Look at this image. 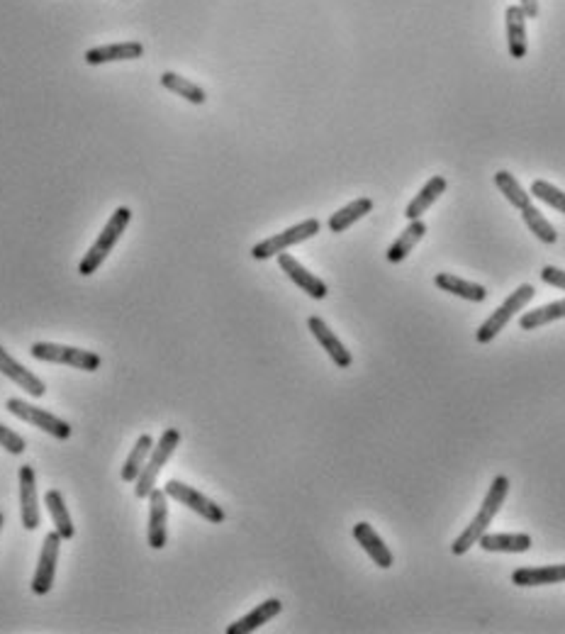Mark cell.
I'll return each mask as SVG.
<instances>
[{"mask_svg":"<svg viewBox=\"0 0 565 634\" xmlns=\"http://www.w3.org/2000/svg\"><path fill=\"white\" fill-rule=\"evenodd\" d=\"M280 610H283V603H280L278 598H271V600H264L261 605H256L254 610L247 612L244 618L237 619V622H232V625L227 627V634H248L254 632V629H258L261 625H266V622H271L276 615H280Z\"/></svg>","mask_w":565,"mask_h":634,"instance_id":"cell-20","label":"cell"},{"mask_svg":"<svg viewBox=\"0 0 565 634\" xmlns=\"http://www.w3.org/2000/svg\"><path fill=\"white\" fill-rule=\"evenodd\" d=\"M0 374H3V376H8L13 384L20 385L27 395H32V398H44V393H47L44 381H42L39 376H34L32 371H27L23 364H17V361L13 359L5 349H3V346H0Z\"/></svg>","mask_w":565,"mask_h":634,"instance_id":"cell-14","label":"cell"},{"mask_svg":"<svg viewBox=\"0 0 565 634\" xmlns=\"http://www.w3.org/2000/svg\"><path fill=\"white\" fill-rule=\"evenodd\" d=\"M307 327H310L312 337L317 339L319 345H322V349H325L326 354H329V359L336 364L339 368H349L351 364H354V356H351V352L344 346V342H341L336 335L332 332V327L326 325L322 317H317V315H312L310 320H307Z\"/></svg>","mask_w":565,"mask_h":634,"instance_id":"cell-11","label":"cell"},{"mask_svg":"<svg viewBox=\"0 0 565 634\" xmlns=\"http://www.w3.org/2000/svg\"><path fill=\"white\" fill-rule=\"evenodd\" d=\"M556 320H565V297L563 300H556V303H549V306L536 307V310H529L519 317V327L521 329H539L543 325H550Z\"/></svg>","mask_w":565,"mask_h":634,"instance_id":"cell-27","label":"cell"},{"mask_svg":"<svg viewBox=\"0 0 565 634\" xmlns=\"http://www.w3.org/2000/svg\"><path fill=\"white\" fill-rule=\"evenodd\" d=\"M371 210H373L371 198H358V200H354V203L344 205L341 210L334 212L332 218H329V229H332L334 235H341V232H346L354 222L365 218Z\"/></svg>","mask_w":565,"mask_h":634,"instance_id":"cell-25","label":"cell"},{"mask_svg":"<svg viewBox=\"0 0 565 634\" xmlns=\"http://www.w3.org/2000/svg\"><path fill=\"white\" fill-rule=\"evenodd\" d=\"M481 549L485 551H495V554H524L534 547V540L527 532H497V534H482L478 540Z\"/></svg>","mask_w":565,"mask_h":634,"instance_id":"cell-17","label":"cell"},{"mask_svg":"<svg viewBox=\"0 0 565 634\" xmlns=\"http://www.w3.org/2000/svg\"><path fill=\"white\" fill-rule=\"evenodd\" d=\"M433 283H436V288H442L443 293L463 297V300H471V303H485V300H488V288H485V286L465 281V278H461V276L436 274Z\"/></svg>","mask_w":565,"mask_h":634,"instance_id":"cell-21","label":"cell"},{"mask_svg":"<svg viewBox=\"0 0 565 634\" xmlns=\"http://www.w3.org/2000/svg\"><path fill=\"white\" fill-rule=\"evenodd\" d=\"M446 189H449V183H446V179L443 176H432V179L426 180L424 189L419 190L417 196L412 198V203L404 208V218L407 219H419L422 215H424L429 208H432L439 198L446 193Z\"/></svg>","mask_w":565,"mask_h":634,"instance_id":"cell-22","label":"cell"},{"mask_svg":"<svg viewBox=\"0 0 565 634\" xmlns=\"http://www.w3.org/2000/svg\"><path fill=\"white\" fill-rule=\"evenodd\" d=\"M541 281L546 286H553V288L565 290V271L558 267H543L541 268Z\"/></svg>","mask_w":565,"mask_h":634,"instance_id":"cell-33","label":"cell"},{"mask_svg":"<svg viewBox=\"0 0 565 634\" xmlns=\"http://www.w3.org/2000/svg\"><path fill=\"white\" fill-rule=\"evenodd\" d=\"M0 530H3V512H0Z\"/></svg>","mask_w":565,"mask_h":634,"instance_id":"cell-35","label":"cell"},{"mask_svg":"<svg viewBox=\"0 0 565 634\" xmlns=\"http://www.w3.org/2000/svg\"><path fill=\"white\" fill-rule=\"evenodd\" d=\"M536 296V290L531 283H524V286H519L514 293H510V297L504 300L502 306L497 307L495 313H490V317L485 322H482L481 327H478V332H475V339L481 342V345H490L492 339L502 332L507 325H510V320L514 317L517 313H521L524 307L529 306V300Z\"/></svg>","mask_w":565,"mask_h":634,"instance_id":"cell-4","label":"cell"},{"mask_svg":"<svg viewBox=\"0 0 565 634\" xmlns=\"http://www.w3.org/2000/svg\"><path fill=\"white\" fill-rule=\"evenodd\" d=\"M0 446H3L5 452H10V454L20 456L24 454L27 442H24L15 430H10V427H5V424H0Z\"/></svg>","mask_w":565,"mask_h":634,"instance_id":"cell-32","label":"cell"},{"mask_svg":"<svg viewBox=\"0 0 565 634\" xmlns=\"http://www.w3.org/2000/svg\"><path fill=\"white\" fill-rule=\"evenodd\" d=\"M511 583L521 588H539V586H556L565 583V564L553 566H521L511 571Z\"/></svg>","mask_w":565,"mask_h":634,"instance_id":"cell-15","label":"cell"},{"mask_svg":"<svg viewBox=\"0 0 565 634\" xmlns=\"http://www.w3.org/2000/svg\"><path fill=\"white\" fill-rule=\"evenodd\" d=\"M426 235V225L422 219H410V225L403 229V235L397 237L395 242L390 244L385 251V258L390 264H400L404 258L410 257L412 249L422 242V237Z\"/></svg>","mask_w":565,"mask_h":634,"instance_id":"cell-23","label":"cell"},{"mask_svg":"<svg viewBox=\"0 0 565 634\" xmlns=\"http://www.w3.org/2000/svg\"><path fill=\"white\" fill-rule=\"evenodd\" d=\"M62 534L49 532L44 537V547H42V554H39L37 571H34V579H32V593L34 595H47L54 586L56 576V561H59V549H62Z\"/></svg>","mask_w":565,"mask_h":634,"instance_id":"cell-9","label":"cell"},{"mask_svg":"<svg viewBox=\"0 0 565 634\" xmlns=\"http://www.w3.org/2000/svg\"><path fill=\"white\" fill-rule=\"evenodd\" d=\"M319 228H322V225H319V219H315V218L302 219V222H297V225H293V228L283 229V232H278V235H273V237H268V239H264V242L254 244L251 257L258 258V261H266V258L278 257V254H283V251L290 249V247H295V244L312 239V237L319 232Z\"/></svg>","mask_w":565,"mask_h":634,"instance_id":"cell-5","label":"cell"},{"mask_svg":"<svg viewBox=\"0 0 565 634\" xmlns=\"http://www.w3.org/2000/svg\"><path fill=\"white\" fill-rule=\"evenodd\" d=\"M30 354L39 361L62 364V366L78 368V371H98V368H101V356H98V354L85 352V349H76V346L37 342V345L30 346Z\"/></svg>","mask_w":565,"mask_h":634,"instance_id":"cell-6","label":"cell"},{"mask_svg":"<svg viewBox=\"0 0 565 634\" xmlns=\"http://www.w3.org/2000/svg\"><path fill=\"white\" fill-rule=\"evenodd\" d=\"M495 186L500 189V193H502V196L510 200L511 208L524 210L527 205H531V196H529L527 190H524V186H521V183H519V180L514 179L510 171H497L495 173Z\"/></svg>","mask_w":565,"mask_h":634,"instance_id":"cell-29","label":"cell"},{"mask_svg":"<svg viewBox=\"0 0 565 634\" xmlns=\"http://www.w3.org/2000/svg\"><path fill=\"white\" fill-rule=\"evenodd\" d=\"M519 8L524 10V15L534 20L539 15V0H519Z\"/></svg>","mask_w":565,"mask_h":634,"instance_id":"cell-34","label":"cell"},{"mask_svg":"<svg viewBox=\"0 0 565 634\" xmlns=\"http://www.w3.org/2000/svg\"><path fill=\"white\" fill-rule=\"evenodd\" d=\"M504 24H507V47H510L511 59H524L527 56V15L519 5H510L504 13Z\"/></svg>","mask_w":565,"mask_h":634,"instance_id":"cell-18","label":"cell"},{"mask_svg":"<svg viewBox=\"0 0 565 634\" xmlns=\"http://www.w3.org/2000/svg\"><path fill=\"white\" fill-rule=\"evenodd\" d=\"M169 495L154 488L149 495V527L147 540L151 549H163L169 541Z\"/></svg>","mask_w":565,"mask_h":634,"instance_id":"cell-10","label":"cell"},{"mask_svg":"<svg viewBox=\"0 0 565 634\" xmlns=\"http://www.w3.org/2000/svg\"><path fill=\"white\" fill-rule=\"evenodd\" d=\"M144 54V47L140 42H120V44H105V47H95L85 52V62L91 66L108 62H132Z\"/></svg>","mask_w":565,"mask_h":634,"instance_id":"cell-19","label":"cell"},{"mask_svg":"<svg viewBox=\"0 0 565 634\" xmlns=\"http://www.w3.org/2000/svg\"><path fill=\"white\" fill-rule=\"evenodd\" d=\"M354 540L364 547V551L373 559V564L378 566V569H390L393 566V551L385 547V541H383V537H380L375 530H373L368 522H358V525H354Z\"/></svg>","mask_w":565,"mask_h":634,"instance_id":"cell-16","label":"cell"},{"mask_svg":"<svg viewBox=\"0 0 565 634\" xmlns=\"http://www.w3.org/2000/svg\"><path fill=\"white\" fill-rule=\"evenodd\" d=\"M20 517L24 530H37L42 525L37 505V478L32 466H20Z\"/></svg>","mask_w":565,"mask_h":634,"instance_id":"cell-13","label":"cell"},{"mask_svg":"<svg viewBox=\"0 0 565 634\" xmlns=\"http://www.w3.org/2000/svg\"><path fill=\"white\" fill-rule=\"evenodd\" d=\"M507 495H510V478L504 476V473H500V476H495V481L490 483L488 493H485V501H482V505L478 508V515L472 517L471 525L465 527L463 532L458 534L456 540H453V544H451V554L463 556L471 551V547L478 544V540H481L482 534L488 532V527L492 525V520L497 517V512L502 510Z\"/></svg>","mask_w":565,"mask_h":634,"instance_id":"cell-1","label":"cell"},{"mask_svg":"<svg viewBox=\"0 0 565 634\" xmlns=\"http://www.w3.org/2000/svg\"><path fill=\"white\" fill-rule=\"evenodd\" d=\"M531 198L541 200V203H546L549 208L565 215V190L556 189L549 180H534V183H531Z\"/></svg>","mask_w":565,"mask_h":634,"instance_id":"cell-31","label":"cell"},{"mask_svg":"<svg viewBox=\"0 0 565 634\" xmlns=\"http://www.w3.org/2000/svg\"><path fill=\"white\" fill-rule=\"evenodd\" d=\"M163 491H166V495H169L170 501L186 505V508H190L193 512L205 517V520L212 522V525H222V522L227 520L225 510L219 508L217 502L209 501L208 495H202L198 488H190L188 483H183V481H166Z\"/></svg>","mask_w":565,"mask_h":634,"instance_id":"cell-7","label":"cell"},{"mask_svg":"<svg viewBox=\"0 0 565 634\" xmlns=\"http://www.w3.org/2000/svg\"><path fill=\"white\" fill-rule=\"evenodd\" d=\"M521 219H524V225L531 229V235H536V239H541L543 244H556L558 242L556 228L550 225L549 219L543 218V212L539 210V208H534V205H527V208L521 210Z\"/></svg>","mask_w":565,"mask_h":634,"instance_id":"cell-30","label":"cell"},{"mask_svg":"<svg viewBox=\"0 0 565 634\" xmlns=\"http://www.w3.org/2000/svg\"><path fill=\"white\" fill-rule=\"evenodd\" d=\"M5 407H8L13 415L20 417L23 423L34 424L37 430L47 432V434H52L54 439H62V442H66V439H71V434H73V430H71L69 423H63V420H59L56 415H52L49 410H42V407L30 405V403H24V400L10 398L8 403H5Z\"/></svg>","mask_w":565,"mask_h":634,"instance_id":"cell-8","label":"cell"},{"mask_svg":"<svg viewBox=\"0 0 565 634\" xmlns=\"http://www.w3.org/2000/svg\"><path fill=\"white\" fill-rule=\"evenodd\" d=\"M151 449H154V439H151V434H141V437L137 439V444H134V449L130 452V456H127V462H124V466H122L124 483H134V481L140 478L141 469H144V463H147L149 454H151Z\"/></svg>","mask_w":565,"mask_h":634,"instance_id":"cell-26","label":"cell"},{"mask_svg":"<svg viewBox=\"0 0 565 634\" xmlns=\"http://www.w3.org/2000/svg\"><path fill=\"white\" fill-rule=\"evenodd\" d=\"M179 444H180L179 430H173V427L163 430L161 439H159V442L154 444V449H151L149 462L144 463L140 478L134 481V495H137V498H149V495H151V491L156 488V478H159V473L163 471V466L170 462V456H173V452L179 449Z\"/></svg>","mask_w":565,"mask_h":634,"instance_id":"cell-3","label":"cell"},{"mask_svg":"<svg viewBox=\"0 0 565 634\" xmlns=\"http://www.w3.org/2000/svg\"><path fill=\"white\" fill-rule=\"evenodd\" d=\"M44 505H47L49 515H52L54 530L62 534V540L63 541L73 540L76 527H73V520H71V515H69V508H66V502H63V495L52 488V491H47V495H44Z\"/></svg>","mask_w":565,"mask_h":634,"instance_id":"cell-24","label":"cell"},{"mask_svg":"<svg viewBox=\"0 0 565 634\" xmlns=\"http://www.w3.org/2000/svg\"><path fill=\"white\" fill-rule=\"evenodd\" d=\"M130 222H132V210H130V208H117V210L112 212V218L108 219L105 229H102L101 235H98V239L93 242V247H91L88 254L81 258V264H78V274L81 276L95 274V271L101 268L102 261L108 258V254H112V247L120 242V237L124 235V229L130 228Z\"/></svg>","mask_w":565,"mask_h":634,"instance_id":"cell-2","label":"cell"},{"mask_svg":"<svg viewBox=\"0 0 565 634\" xmlns=\"http://www.w3.org/2000/svg\"><path fill=\"white\" fill-rule=\"evenodd\" d=\"M278 264L280 268L287 274V278H290L297 288L305 290V293H307L310 297H315V300H325L326 293H329L326 283L322 281V278H317L315 274H310V271L302 267L297 258L283 251V254H278Z\"/></svg>","mask_w":565,"mask_h":634,"instance_id":"cell-12","label":"cell"},{"mask_svg":"<svg viewBox=\"0 0 565 634\" xmlns=\"http://www.w3.org/2000/svg\"><path fill=\"white\" fill-rule=\"evenodd\" d=\"M161 86L169 88L170 93L186 98V101L193 102V105H202V102L208 101V93H205L198 83H193L190 79H183V76L173 73V71H166V73H163Z\"/></svg>","mask_w":565,"mask_h":634,"instance_id":"cell-28","label":"cell"}]
</instances>
